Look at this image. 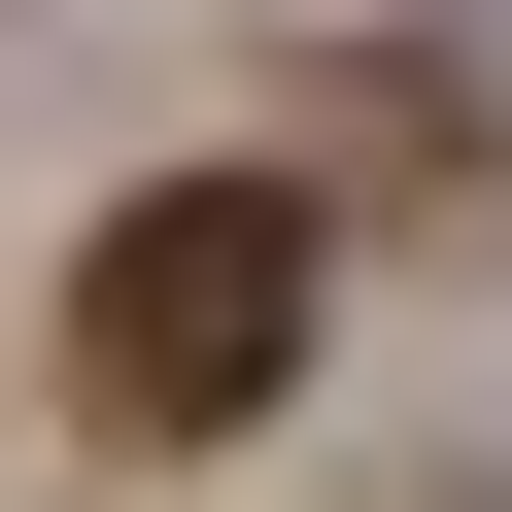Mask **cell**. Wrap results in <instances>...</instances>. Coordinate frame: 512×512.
<instances>
[{
	"instance_id": "1",
	"label": "cell",
	"mask_w": 512,
	"mask_h": 512,
	"mask_svg": "<svg viewBox=\"0 0 512 512\" xmlns=\"http://www.w3.org/2000/svg\"><path fill=\"white\" fill-rule=\"evenodd\" d=\"M308 342H342V205L308 171H137L69 239V410L103 444H274Z\"/></svg>"
}]
</instances>
